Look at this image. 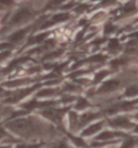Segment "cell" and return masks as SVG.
<instances>
[{
  "instance_id": "cell-13",
  "label": "cell",
  "mask_w": 138,
  "mask_h": 148,
  "mask_svg": "<svg viewBox=\"0 0 138 148\" xmlns=\"http://www.w3.org/2000/svg\"><path fill=\"white\" fill-rule=\"evenodd\" d=\"M13 3H14L13 0H0V4L5 5V7H10V5H12Z\"/></svg>"
},
{
  "instance_id": "cell-9",
  "label": "cell",
  "mask_w": 138,
  "mask_h": 148,
  "mask_svg": "<svg viewBox=\"0 0 138 148\" xmlns=\"http://www.w3.org/2000/svg\"><path fill=\"white\" fill-rule=\"evenodd\" d=\"M124 63H125L124 60H114V61L111 62V66L117 67V66H120V65H122V64H124Z\"/></svg>"
},
{
  "instance_id": "cell-14",
  "label": "cell",
  "mask_w": 138,
  "mask_h": 148,
  "mask_svg": "<svg viewBox=\"0 0 138 148\" xmlns=\"http://www.w3.org/2000/svg\"><path fill=\"white\" fill-rule=\"evenodd\" d=\"M85 9H87V5H86V4H81V5H79V7L76 9V11H77V12H82V11H84Z\"/></svg>"
},
{
  "instance_id": "cell-4",
  "label": "cell",
  "mask_w": 138,
  "mask_h": 148,
  "mask_svg": "<svg viewBox=\"0 0 138 148\" xmlns=\"http://www.w3.org/2000/svg\"><path fill=\"white\" fill-rule=\"evenodd\" d=\"M69 18V15L68 14H65V13H61V14H56V15H54L52 18V21L54 23H56V22H63V21H66V20H68Z\"/></svg>"
},
{
  "instance_id": "cell-17",
  "label": "cell",
  "mask_w": 138,
  "mask_h": 148,
  "mask_svg": "<svg viewBox=\"0 0 138 148\" xmlns=\"http://www.w3.org/2000/svg\"><path fill=\"white\" fill-rule=\"evenodd\" d=\"M54 148H67V147H66L64 144H59V145H57V146H55Z\"/></svg>"
},
{
  "instance_id": "cell-3",
  "label": "cell",
  "mask_w": 138,
  "mask_h": 148,
  "mask_svg": "<svg viewBox=\"0 0 138 148\" xmlns=\"http://www.w3.org/2000/svg\"><path fill=\"white\" fill-rule=\"evenodd\" d=\"M28 32V29H20V30H17L15 33H13L10 37H9V40L12 43H16V42H20V40H23V38L26 36V34Z\"/></svg>"
},
{
  "instance_id": "cell-15",
  "label": "cell",
  "mask_w": 138,
  "mask_h": 148,
  "mask_svg": "<svg viewBox=\"0 0 138 148\" xmlns=\"http://www.w3.org/2000/svg\"><path fill=\"white\" fill-rule=\"evenodd\" d=\"M114 29V27L112 26V24H107L106 25V33H111L112 30Z\"/></svg>"
},
{
  "instance_id": "cell-12",
  "label": "cell",
  "mask_w": 138,
  "mask_h": 148,
  "mask_svg": "<svg viewBox=\"0 0 138 148\" xmlns=\"http://www.w3.org/2000/svg\"><path fill=\"white\" fill-rule=\"evenodd\" d=\"M118 47H119V41L117 40V39H112V40L110 41L109 48H111V49H115V48H118Z\"/></svg>"
},
{
  "instance_id": "cell-6",
  "label": "cell",
  "mask_w": 138,
  "mask_h": 148,
  "mask_svg": "<svg viewBox=\"0 0 138 148\" xmlns=\"http://www.w3.org/2000/svg\"><path fill=\"white\" fill-rule=\"evenodd\" d=\"M125 94L127 95V96H133V95L138 94V88L137 86H130V88H128V89L126 90Z\"/></svg>"
},
{
  "instance_id": "cell-5",
  "label": "cell",
  "mask_w": 138,
  "mask_h": 148,
  "mask_svg": "<svg viewBox=\"0 0 138 148\" xmlns=\"http://www.w3.org/2000/svg\"><path fill=\"white\" fill-rule=\"evenodd\" d=\"M135 10H136V7L134 5V2H130V3H127L123 8V11H124V13H132L134 12Z\"/></svg>"
},
{
  "instance_id": "cell-2",
  "label": "cell",
  "mask_w": 138,
  "mask_h": 148,
  "mask_svg": "<svg viewBox=\"0 0 138 148\" xmlns=\"http://www.w3.org/2000/svg\"><path fill=\"white\" fill-rule=\"evenodd\" d=\"M119 81L117 80H111V81H107L106 83H104L102 86V88L99 89L100 93H107V92H111V91L115 90L119 86Z\"/></svg>"
},
{
  "instance_id": "cell-7",
  "label": "cell",
  "mask_w": 138,
  "mask_h": 148,
  "mask_svg": "<svg viewBox=\"0 0 138 148\" xmlns=\"http://www.w3.org/2000/svg\"><path fill=\"white\" fill-rule=\"evenodd\" d=\"M108 75V71H100V73H98L97 75H96V77H95V80H94V82H98V81H100L105 76H107Z\"/></svg>"
},
{
  "instance_id": "cell-1",
  "label": "cell",
  "mask_w": 138,
  "mask_h": 148,
  "mask_svg": "<svg viewBox=\"0 0 138 148\" xmlns=\"http://www.w3.org/2000/svg\"><path fill=\"white\" fill-rule=\"evenodd\" d=\"M31 12L29 11L28 9L26 8H23L18 10L14 15L12 16L11 18V24L12 25H17V24H20V23H24V22L28 21L29 18L31 17Z\"/></svg>"
},
{
  "instance_id": "cell-16",
  "label": "cell",
  "mask_w": 138,
  "mask_h": 148,
  "mask_svg": "<svg viewBox=\"0 0 138 148\" xmlns=\"http://www.w3.org/2000/svg\"><path fill=\"white\" fill-rule=\"evenodd\" d=\"M73 5V2H71V3L67 4V5H65V7H63V9H68V8H71Z\"/></svg>"
},
{
  "instance_id": "cell-11",
  "label": "cell",
  "mask_w": 138,
  "mask_h": 148,
  "mask_svg": "<svg viewBox=\"0 0 138 148\" xmlns=\"http://www.w3.org/2000/svg\"><path fill=\"white\" fill-rule=\"evenodd\" d=\"M63 1H64V0H52V1L49 3V5H48V8H52V7L58 5V4H61Z\"/></svg>"
},
{
  "instance_id": "cell-8",
  "label": "cell",
  "mask_w": 138,
  "mask_h": 148,
  "mask_svg": "<svg viewBox=\"0 0 138 148\" xmlns=\"http://www.w3.org/2000/svg\"><path fill=\"white\" fill-rule=\"evenodd\" d=\"M100 127H102L100 124H96V125H93L92 127H89L87 131H85V134H87V135H89V134H92L94 131H97L98 129H100Z\"/></svg>"
},
{
  "instance_id": "cell-10",
  "label": "cell",
  "mask_w": 138,
  "mask_h": 148,
  "mask_svg": "<svg viewBox=\"0 0 138 148\" xmlns=\"http://www.w3.org/2000/svg\"><path fill=\"white\" fill-rule=\"evenodd\" d=\"M53 90H43L41 91L40 93H38V96H46V95H51L53 94Z\"/></svg>"
}]
</instances>
